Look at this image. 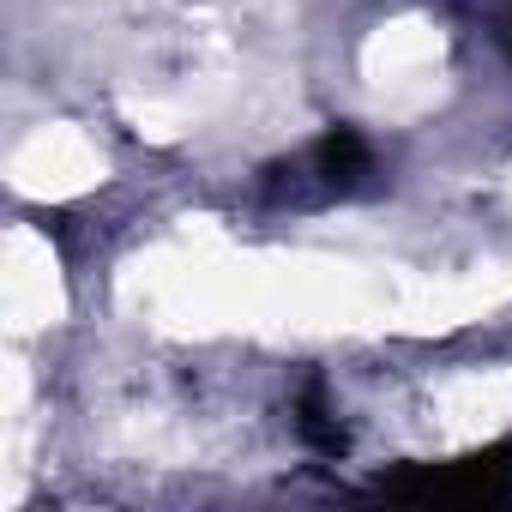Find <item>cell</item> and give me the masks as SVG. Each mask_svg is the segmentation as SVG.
I'll list each match as a JSON object with an SVG mask.
<instances>
[{
    "label": "cell",
    "mask_w": 512,
    "mask_h": 512,
    "mask_svg": "<svg viewBox=\"0 0 512 512\" xmlns=\"http://www.w3.org/2000/svg\"><path fill=\"white\" fill-rule=\"evenodd\" d=\"M374 169V157H368V145H362V133L356 127H332V133H320L284 175H296L290 187H302V181H314L320 193H350V187H362V175Z\"/></svg>",
    "instance_id": "cell-2"
},
{
    "label": "cell",
    "mask_w": 512,
    "mask_h": 512,
    "mask_svg": "<svg viewBox=\"0 0 512 512\" xmlns=\"http://www.w3.org/2000/svg\"><path fill=\"white\" fill-rule=\"evenodd\" d=\"M506 43H512V13H506Z\"/></svg>",
    "instance_id": "cell-3"
},
{
    "label": "cell",
    "mask_w": 512,
    "mask_h": 512,
    "mask_svg": "<svg viewBox=\"0 0 512 512\" xmlns=\"http://www.w3.org/2000/svg\"><path fill=\"white\" fill-rule=\"evenodd\" d=\"M386 500L410 506H506L512 500V446H488L452 464H416L380 482Z\"/></svg>",
    "instance_id": "cell-1"
}]
</instances>
